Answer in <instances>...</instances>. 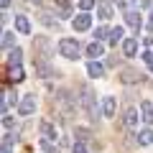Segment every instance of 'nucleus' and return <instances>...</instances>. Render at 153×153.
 I'll use <instances>...</instances> for the list:
<instances>
[{
	"mask_svg": "<svg viewBox=\"0 0 153 153\" xmlns=\"http://www.w3.org/2000/svg\"><path fill=\"white\" fill-rule=\"evenodd\" d=\"M82 105H84V110H87V115L92 117V120H97V117H100L97 100H94V92L89 87H82Z\"/></svg>",
	"mask_w": 153,
	"mask_h": 153,
	"instance_id": "1",
	"label": "nucleus"
},
{
	"mask_svg": "<svg viewBox=\"0 0 153 153\" xmlns=\"http://www.w3.org/2000/svg\"><path fill=\"white\" fill-rule=\"evenodd\" d=\"M33 51H36V56H38L36 61H46L51 56V51H54V46H51V41L46 36H38L36 41H33Z\"/></svg>",
	"mask_w": 153,
	"mask_h": 153,
	"instance_id": "2",
	"label": "nucleus"
},
{
	"mask_svg": "<svg viewBox=\"0 0 153 153\" xmlns=\"http://www.w3.org/2000/svg\"><path fill=\"white\" fill-rule=\"evenodd\" d=\"M59 54L64 59H76L79 56V44H76L74 38H61L59 41Z\"/></svg>",
	"mask_w": 153,
	"mask_h": 153,
	"instance_id": "3",
	"label": "nucleus"
},
{
	"mask_svg": "<svg viewBox=\"0 0 153 153\" xmlns=\"http://www.w3.org/2000/svg\"><path fill=\"white\" fill-rule=\"evenodd\" d=\"M31 112H36V97L33 94H26L21 100V105H18V115H31Z\"/></svg>",
	"mask_w": 153,
	"mask_h": 153,
	"instance_id": "4",
	"label": "nucleus"
},
{
	"mask_svg": "<svg viewBox=\"0 0 153 153\" xmlns=\"http://www.w3.org/2000/svg\"><path fill=\"white\" fill-rule=\"evenodd\" d=\"M71 26H74V31H87V28L92 26V16H89V13H79V16L71 21Z\"/></svg>",
	"mask_w": 153,
	"mask_h": 153,
	"instance_id": "5",
	"label": "nucleus"
},
{
	"mask_svg": "<svg viewBox=\"0 0 153 153\" xmlns=\"http://www.w3.org/2000/svg\"><path fill=\"white\" fill-rule=\"evenodd\" d=\"M33 69H36V76H54V66L49 61H33Z\"/></svg>",
	"mask_w": 153,
	"mask_h": 153,
	"instance_id": "6",
	"label": "nucleus"
},
{
	"mask_svg": "<svg viewBox=\"0 0 153 153\" xmlns=\"http://www.w3.org/2000/svg\"><path fill=\"white\" fill-rule=\"evenodd\" d=\"M138 120H140L138 110H135V107H128V110H125V115H123V123H125V128H135V125H138Z\"/></svg>",
	"mask_w": 153,
	"mask_h": 153,
	"instance_id": "7",
	"label": "nucleus"
},
{
	"mask_svg": "<svg viewBox=\"0 0 153 153\" xmlns=\"http://www.w3.org/2000/svg\"><path fill=\"white\" fill-rule=\"evenodd\" d=\"M120 82L123 84H133V82H140V74L135 69H123L120 71Z\"/></svg>",
	"mask_w": 153,
	"mask_h": 153,
	"instance_id": "8",
	"label": "nucleus"
},
{
	"mask_svg": "<svg viewBox=\"0 0 153 153\" xmlns=\"http://www.w3.org/2000/svg\"><path fill=\"white\" fill-rule=\"evenodd\" d=\"M125 23L133 28V31H138V28L143 26V21H140V16H138V10H128V13H125Z\"/></svg>",
	"mask_w": 153,
	"mask_h": 153,
	"instance_id": "9",
	"label": "nucleus"
},
{
	"mask_svg": "<svg viewBox=\"0 0 153 153\" xmlns=\"http://www.w3.org/2000/svg\"><path fill=\"white\" fill-rule=\"evenodd\" d=\"M97 16L102 18V21H110V18H112V5L105 3V0H100L97 3Z\"/></svg>",
	"mask_w": 153,
	"mask_h": 153,
	"instance_id": "10",
	"label": "nucleus"
},
{
	"mask_svg": "<svg viewBox=\"0 0 153 153\" xmlns=\"http://www.w3.org/2000/svg\"><path fill=\"white\" fill-rule=\"evenodd\" d=\"M16 31L23 33V36H28V33H31V23H28L26 16H16Z\"/></svg>",
	"mask_w": 153,
	"mask_h": 153,
	"instance_id": "11",
	"label": "nucleus"
},
{
	"mask_svg": "<svg viewBox=\"0 0 153 153\" xmlns=\"http://www.w3.org/2000/svg\"><path fill=\"white\" fill-rule=\"evenodd\" d=\"M102 115L115 117V97H102Z\"/></svg>",
	"mask_w": 153,
	"mask_h": 153,
	"instance_id": "12",
	"label": "nucleus"
},
{
	"mask_svg": "<svg viewBox=\"0 0 153 153\" xmlns=\"http://www.w3.org/2000/svg\"><path fill=\"white\" fill-rule=\"evenodd\" d=\"M8 79L18 84V82H23V79H26V74H23L21 66H8Z\"/></svg>",
	"mask_w": 153,
	"mask_h": 153,
	"instance_id": "13",
	"label": "nucleus"
},
{
	"mask_svg": "<svg viewBox=\"0 0 153 153\" xmlns=\"http://www.w3.org/2000/svg\"><path fill=\"white\" fill-rule=\"evenodd\" d=\"M135 51H138V41L135 38H125V41H123V54L125 56H135Z\"/></svg>",
	"mask_w": 153,
	"mask_h": 153,
	"instance_id": "14",
	"label": "nucleus"
},
{
	"mask_svg": "<svg viewBox=\"0 0 153 153\" xmlns=\"http://www.w3.org/2000/svg\"><path fill=\"white\" fill-rule=\"evenodd\" d=\"M138 146H153V130L146 128V130L138 133Z\"/></svg>",
	"mask_w": 153,
	"mask_h": 153,
	"instance_id": "15",
	"label": "nucleus"
},
{
	"mask_svg": "<svg viewBox=\"0 0 153 153\" xmlns=\"http://www.w3.org/2000/svg\"><path fill=\"white\" fill-rule=\"evenodd\" d=\"M105 54V46L100 44V41H92V44L87 46V56H92V59H97V56Z\"/></svg>",
	"mask_w": 153,
	"mask_h": 153,
	"instance_id": "16",
	"label": "nucleus"
},
{
	"mask_svg": "<svg viewBox=\"0 0 153 153\" xmlns=\"http://www.w3.org/2000/svg\"><path fill=\"white\" fill-rule=\"evenodd\" d=\"M21 59H23V51L18 49H10V54H8V66H21Z\"/></svg>",
	"mask_w": 153,
	"mask_h": 153,
	"instance_id": "17",
	"label": "nucleus"
},
{
	"mask_svg": "<svg viewBox=\"0 0 153 153\" xmlns=\"http://www.w3.org/2000/svg\"><path fill=\"white\" fill-rule=\"evenodd\" d=\"M87 71H89V76H94V79H97V76L105 74V66L100 64V61H89V64H87Z\"/></svg>",
	"mask_w": 153,
	"mask_h": 153,
	"instance_id": "18",
	"label": "nucleus"
},
{
	"mask_svg": "<svg viewBox=\"0 0 153 153\" xmlns=\"http://www.w3.org/2000/svg\"><path fill=\"white\" fill-rule=\"evenodd\" d=\"M41 133H44V138H46V140H54V138H59V135H56V128L54 125H51V123H41Z\"/></svg>",
	"mask_w": 153,
	"mask_h": 153,
	"instance_id": "19",
	"label": "nucleus"
},
{
	"mask_svg": "<svg viewBox=\"0 0 153 153\" xmlns=\"http://www.w3.org/2000/svg\"><path fill=\"white\" fill-rule=\"evenodd\" d=\"M140 112H143V120L153 123V105L151 102H140Z\"/></svg>",
	"mask_w": 153,
	"mask_h": 153,
	"instance_id": "20",
	"label": "nucleus"
},
{
	"mask_svg": "<svg viewBox=\"0 0 153 153\" xmlns=\"http://www.w3.org/2000/svg\"><path fill=\"white\" fill-rule=\"evenodd\" d=\"M123 36H125V31H123V26H117V28H112L110 31V44H117V41H123Z\"/></svg>",
	"mask_w": 153,
	"mask_h": 153,
	"instance_id": "21",
	"label": "nucleus"
},
{
	"mask_svg": "<svg viewBox=\"0 0 153 153\" xmlns=\"http://www.w3.org/2000/svg\"><path fill=\"white\" fill-rule=\"evenodd\" d=\"M3 49H16V33H3Z\"/></svg>",
	"mask_w": 153,
	"mask_h": 153,
	"instance_id": "22",
	"label": "nucleus"
},
{
	"mask_svg": "<svg viewBox=\"0 0 153 153\" xmlns=\"http://www.w3.org/2000/svg\"><path fill=\"white\" fill-rule=\"evenodd\" d=\"M94 38H97V41H102V38H110V31L105 26H100L97 31H94Z\"/></svg>",
	"mask_w": 153,
	"mask_h": 153,
	"instance_id": "23",
	"label": "nucleus"
},
{
	"mask_svg": "<svg viewBox=\"0 0 153 153\" xmlns=\"http://www.w3.org/2000/svg\"><path fill=\"white\" fill-rule=\"evenodd\" d=\"M41 148H44L46 153H59V151H56V146H51V140H46V138L41 140Z\"/></svg>",
	"mask_w": 153,
	"mask_h": 153,
	"instance_id": "24",
	"label": "nucleus"
},
{
	"mask_svg": "<svg viewBox=\"0 0 153 153\" xmlns=\"http://www.w3.org/2000/svg\"><path fill=\"white\" fill-rule=\"evenodd\" d=\"M94 3H97V0H79V8H82V10L87 13L89 8H94Z\"/></svg>",
	"mask_w": 153,
	"mask_h": 153,
	"instance_id": "25",
	"label": "nucleus"
},
{
	"mask_svg": "<svg viewBox=\"0 0 153 153\" xmlns=\"http://www.w3.org/2000/svg\"><path fill=\"white\" fill-rule=\"evenodd\" d=\"M76 135H79V143H84L89 138V130H84V128H76Z\"/></svg>",
	"mask_w": 153,
	"mask_h": 153,
	"instance_id": "26",
	"label": "nucleus"
},
{
	"mask_svg": "<svg viewBox=\"0 0 153 153\" xmlns=\"http://www.w3.org/2000/svg\"><path fill=\"white\" fill-rule=\"evenodd\" d=\"M143 59H146V64H148V69L153 71V51H148V54H143Z\"/></svg>",
	"mask_w": 153,
	"mask_h": 153,
	"instance_id": "27",
	"label": "nucleus"
},
{
	"mask_svg": "<svg viewBox=\"0 0 153 153\" xmlns=\"http://www.w3.org/2000/svg\"><path fill=\"white\" fill-rule=\"evenodd\" d=\"M71 153H87V148H84V143H74V148H71Z\"/></svg>",
	"mask_w": 153,
	"mask_h": 153,
	"instance_id": "28",
	"label": "nucleus"
},
{
	"mask_svg": "<svg viewBox=\"0 0 153 153\" xmlns=\"http://www.w3.org/2000/svg\"><path fill=\"white\" fill-rule=\"evenodd\" d=\"M3 153H13L10 151V143H3Z\"/></svg>",
	"mask_w": 153,
	"mask_h": 153,
	"instance_id": "29",
	"label": "nucleus"
},
{
	"mask_svg": "<svg viewBox=\"0 0 153 153\" xmlns=\"http://www.w3.org/2000/svg\"><path fill=\"white\" fill-rule=\"evenodd\" d=\"M10 3H13V0H0V5H3V8H8Z\"/></svg>",
	"mask_w": 153,
	"mask_h": 153,
	"instance_id": "30",
	"label": "nucleus"
},
{
	"mask_svg": "<svg viewBox=\"0 0 153 153\" xmlns=\"http://www.w3.org/2000/svg\"><path fill=\"white\" fill-rule=\"evenodd\" d=\"M54 3H56V5H64V8H66V3H69V0H54Z\"/></svg>",
	"mask_w": 153,
	"mask_h": 153,
	"instance_id": "31",
	"label": "nucleus"
},
{
	"mask_svg": "<svg viewBox=\"0 0 153 153\" xmlns=\"http://www.w3.org/2000/svg\"><path fill=\"white\" fill-rule=\"evenodd\" d=\"M148 28H151V33H153V13H151V21H148Z\"/></svg>",
	"mask_w": 153,
	"mask_h": 153,
	"instance_id": "32",
	"label": "nucleus"
},
{
	"mask_svg": "<svg viewBox=\"0 0 153 153\" xmlns=\"http://www.w3.org/2000/svg\"><path fill=\"white\" fill-rule=\"evenodd\" d=\"M112 3H117V8H123V5H125V0H112Z\"/></svg>",
	"mask_w": 153,
	"mask_h": 153,
	"instance_id": "33",
	"label": "nucleus"
},
{
	"mask_svg": "<svg viewBox=\"0 0 153 153\" xmlns=\"http://www.w3.org/2000/svg\"><path fill=\"white\" fill-rule=\"evenodd\" d=\"M28 3H36V5H38V3H41V0H28Z\"/></svg>",
	"mask_w": 153,
	"mask_h": 153,
	"instance_id": "34",
	"label": "nucleus"
}]
</instances>
